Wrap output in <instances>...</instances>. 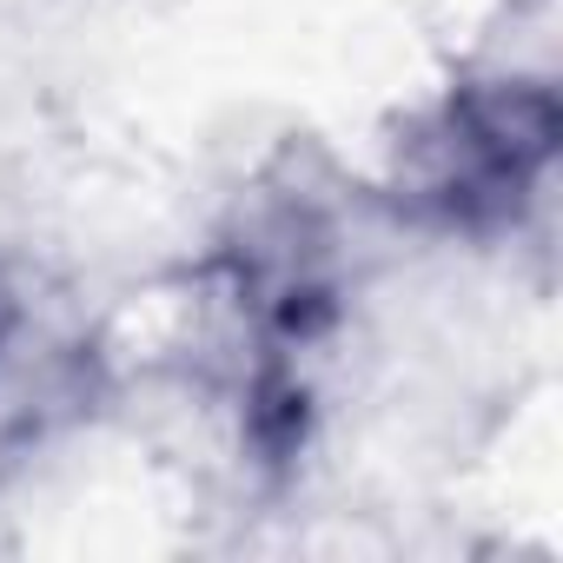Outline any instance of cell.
<instances>
[{
    "instance_id": "1",
    "label": "cell",
    "mask_w": 563,
    "mask_h": 563,
    "mask_svg": "<svg viewBox=\"0 0 563 563\" xmlns=\"http://www.w3.org/2000/svg\"><path fill=\"white\" fill-rule=\"evenodd\" d=\"M556 140V113L543 93H497V100H471L451 133H444V166L431 179V192H444L457 212L490 206V199H517L530 186V173L550 159Z\"/></svg>"
}]
</instances>
